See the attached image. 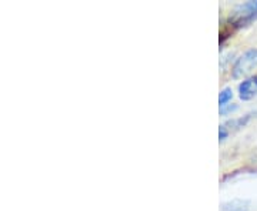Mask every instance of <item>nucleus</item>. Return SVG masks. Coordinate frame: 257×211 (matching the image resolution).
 <instances>
[{"label":"nucleus","mask_w":257,"mask_h":211,"mask_svg":"<svg viewBox=\"0 0 257 211\" xmlns=\"http://www.w3.org/2000/svg\"><path fill=\"white\" fill-rule=\"evenodd\" d=\"M257 20V0H250L239 5L227 19V25L231 30L247 28Z\"/></svg>","instance_id":"nucleus-1"},{"label":"nucleus","mask_w":257,"mask_h":211,"mask_svg":"<svg viewBox=\"0 0 257 211\" xmlns=\"http://www.w3.org/2000/svg\"><path fill=\"white\" fill-rule=\"evenodd\" d=\"M257 69V47L247 49L243 55H240L231 66V77L234 80L247 79L250 73Z\"/></svg>","instance_id":"nucleus-2"},{"label":"nucleus","mask_w":257,"mask_h":211,"mask_svg":"<svg viewBox=\"0 0 257 211\" xmlns=\"http://www.w3.org/2000/svg\"><path fill=\"white\" fill-rule=\"evenodd\" d=\"M237 93L241 101H250L257 97V76L243 79L237 86Z\"/></svg>","instance_id":"nucleus-3"},{"label":"nucleus","mask_w":257,"mask_h":211,"mask_svg":"<svg viewBox=\"0 0 257 211\" xmlns=\"http://www.w3.org/2000/svg\"><path fill=\"white\" fill-rule=\"evenodd\" d=\"M220 211H250V201L243 198H233L221 202Z\"/></svg>","instance_id":"nucleus-4"},{"label":"nucleus","mask_w":257,"mask_h":211,"mask_svg":"<svg viewBox=\"0 0 257 211\" xmlns=\"http://www.w3.org/2000/svg\"><path fill=\"white\" fill-rule=\"evenodd\" d=\"M251 119V114H246L243 117H239V119H231L229 121L224 123V126L229 130H239L241 127H244L248 123V120Z\"/></svg>","instance_id":"nucleus-5"},{"label":"nucleus","mask_w":257,"mask_h":211,"mask_svg":"<svg viewBox=\"0 0 257 211\" xmlns=\"http://www.w3.org/2000/svg\"><path fill=\"white\" fill-rule=\"evenodd\" d=\"M233 100V90L231 87H224L221 89L220 93H219V107H223V106H227Z\"/></svg>","instance_id":"nucleus-6"},{"label":"nucleus","mask_w":257,"mask_h":211,"mask_svg":"<svg viewBox=\"0 0 257 211\" xmlns=\"http://www.w3.org/2000/svg\"><path fill=\"white\" fill-rule=\"evenodd\" d=\"M239 109V106L237 104H234V103H230L227 106H223V107H219V114L220 116H230V114H233L234 111Z\"/></svg>","instance_id":"nucleus-7"},{"label":"nucleus","mask_w":257,"mask_h":211,"mask_svg":"<svg viewBox=\"0 0 257 211\" xmlns=\"http://www.w3.org/2000/svg\"><path fill=\"white\" fill-rule=\"evenodd\" d=\"M230 130L224 126V124H220L219 126V143H224L227 138H229Z\"/></svg>","instance_id":"nucleus-8"}]
</instances>
